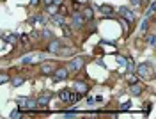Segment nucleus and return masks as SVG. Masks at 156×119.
I'll list each match as a JSON object with an SVG mask.
<instances>
[{
	"instance_id": "f257e3e1",
	"label": "nucleus",
	"mask_w": 156,
	"mask_h": 119,
	"mask_svg": "<svg viewBox=\"0 0 156 119\" xmlns=\"http://www.w3.org/2000/svg\"><path fill=\"white\" fill-rule=\"evenodd\" d=\"M59 96H61L62 101H68V103H76V101L80 99V94H78V92H73V91H69V89L61 91Z\"/></svg>"
},
{
	"instance_id": "f03ea898",
	"label": "nucleus",
	"mask_w": 156,
	"mask_h": 119,
	"mask_svg": "<svg viewBox=\"0 0 156 119\" xmlns=\"http://www.w3.org/2000/svg\"><path fill=\"white\" fill-rule=\"evenodd\" d=\"M83 64H85V59H83V57H75V59L68 64V71H73V73H76V71L82 70Z\"/></svg>"
},
{
	"instance_id": "7ed1b4c3",
	"label": "nucleus",
	"mask_w": 156,
	"mask_h": 119,
	"mask_svg": "<svg viewBox=\"0 0 156 119\" xmlns=\"http://www.w3.org/2000/svg\"><path fill=\"white\" fill-rule=\"evenodd\" d=\"M119 13H121V16H123L126 21H130V23L135 21V14H133V11L130 9V7H119Z\"/></svg>"
},
{
	"instance_id": "20e7f679",
	"label": "nucleus",
	"mask_w": 156,
	"mask_h": 119,
	"mask_svg": "<svg viewBox=\"0 0 156 119\" xmlns=\"http://www.w3.org/2000/svg\"><path fill=\"white\" fill-rule=\"evenodd\" d=\"M71 25H75V27H82L83 25V16L80 13H73L71 14Z\"/></svg>"
},
{
	"instance_id": "39448f33",
	"label": "nucleus",
	"mask_w": 156,
	"mask_h": 119,
	"mask_svg": "<svg viewBox=\"0 0 156 119\" xmlns=\"http://www.w3.org/2000/svg\"><path fill=\"white\" fill-rule=\"evenodd\" d=\"M41 71L44 73V75H52L53 71H55V64H53V62H43Z\"/></svg>"
},
{
	"instance_id": "423d86ee",
	"label": "nucleus",
	"mask_w": 156,
	"mask_h": 119,
	"mask_svg": "<svg viewBox=\"0 0 156 119\" xmlns=\"http://www.w3.org/2000/svg\"><path fill=\"white\" fill-rule=\"evenodd\" d=\"M75 91L82 96V94H87V84H83V82H80V80H76L75 82Z\"/></svg>"
},
{
	"instance_id": "0eeeda50",
	"label": "nucleus",
	"mask_w": 156,
	"mask_h": 119,
	"mask_svg": "<svg viewBox=\"0 0 156 119\" xmlns=\"http://www.w3.org/2000/svg\"><path fill=\"white\" fill-rule=\"evenodd\" d=\"M68 75H69L68 68H59V70H55V78L57 80H66Z\"/></svg>"
},
{
	"instance_id": "6e6552de",
	"label": "nucleus",
	"mask_w": 156,
	"mask_h": 119,
	"mask_svg": "<svg viewBox=\"0 0 156 119\" xmlns=\"http://www.w3.org/2000/svg\"><path fill=\"white\" fill-rule=\"evenodd\" d=\"M137 73H138V77H149V66L147 64H140L137 68Z\"/></svg>"
},
{
	"instance_id": "1a4fd4ad",
	"label": "nucleus",
	"mask_w": 156,
	"mask_h": 119,
	"mask_svg": "<svg viewBox=\"0 0 156 119\" xmlns=\"http://www.w3.org/2000/svg\"><path fill=\"white\" fill-rule=\"evenodd\" d=\"M140 92H142V85H138V84H130V94H135V96H140Z\"/></svg>"
},
{
	"instance_id": "9d476101",
	"label": "nucleus",
	"mask_w": 156,
	"mask_h": 119,
	"mask_svg": "<svg viewBox=\"0 0 156 119\" xmlns=\"http://www.w3.org/2000/svg\"><path fill=\"white\" fill-rule=\"evenodd\" d=\"M50 98H52V94H48V92H44V94H41L39 98L36 99V101H37V105L41 107V105H46V103L50 101Z\"/></svg>"
},
{
	"instance_id": "9b49d317",
	"label": "nucleus",
	"mask_w": 156,
	"mask_h": 119,
	"mask_svg": "<svg viewBox=\"0 0 156 119\" xmlns=\"http://www.w3.org/2000/svg\"><path fill=\"white\" fill-rule=\"evenodd\" d=\"M99 11H101V14H105V16H112L114 7H112V5H108V4H103V5L99 7Z\"/></svg>"
},
{
	"instance_id": "f8f14e48",
	"label": "nucleus",
	"mask_w": 156,
	"mask_h": 119,
	"mask_svg": "<svg viewBox=\"0 0 156 119\" xmlns=\"http://www.w3.org/2000/svg\"><path fill=\"white\" fill-rule=\"evenodd\" d=\"M48 50L52 52V53H59V50H61V43L57 39H53L52 43H50V46H48Z\"/></svg>"
},
{
	"instance_id": "ddd939ff",
	"label": "nucleus",
	"mask_w": 156,
	"mask_h": 119,
	"mask_svg": "<svg viewBox=\"0 0 156 119\" xmlns=\"http://www.w3.org/2000/svg\"><path fill=\"white\" fill-rule=\"evenodd\" d=\"M82 16L83 20L87 18V20H92V9L91 7H82Z\"/></svg>"
},
{
	"instance_id": "4468645a",
	"label": "nucleus",
	"mask_w": 156,
	"mask_h": 119,
	"mask_svg": "<svg viewBox=\"0 0 156 119\" xmlns=\"http://www.w3.org/2000/svg\"><path fill=\"white\" fill-rule=\"evenodd\" d=\"M25 109H29V110H36V109H39V105H37V101L36 99H27V105H25Z\"/></svg>"
},
{
	"instance_id": "2eb2a0df",
	"label": "nucleus",
	"mask_w": 156,
	"mask_h": 119,
	"mask_svg": "<svg viewBox=\"0 0 156 119\" xmlns=\"http://www.w3.org/2000/svg\"><path fill=\"white\" fill-rule=\"evenodd\" d=\"M53 18V23H57V25H64V16L62 14H59V13H55V14H52Z\"/></svg>"
},
{
	"instance_id": "dca6fc26",
	"label": "nucleus",
	"mask_w": 156,
	"mask_h": 119,
	"mask_svg": "<svg viewBox=\"0 0 156 119\" xmlns=\"http://www.w3.org/2000/svg\"><path fill=\"white\" fill-rule=\"evenodd\" d=\"M124 66H126V70H128V73H133V71H135V62H133V59H131V57L126 60Z\"/></svg>"
},
{
	"instance_id": "f3484780",
	"label": "nucleus",
	"mask_w": 156,
	"mask_h": 119,
	"mask_svg": "<svg viewBox=\"0 0 156 119\" xmlns=\"http://www.w3.org/2000/svg\"><path fill=\"white\" fill-rule=\"evenodd\" d=\"M23 82H25V78H23V77H14V78H11V84H12L14 87H20Z\"/></svg>"
},
{
	"instance_id": "a211bd4d",
	"label": "nucleus",
	"mask_w": 156,
	"mask_h": 119,
	"mask_svg": "<svg viewBox=\"0 0 156 119\" xmlns=\"http://www.w3.org/2000/svg\"><path fill=\"white\" fill-rule=\"evenodd\" d=\"M46 11H48L50 14H55V13H59V5H55V4H48Z\"/></svg>"
},
{
	"instance_id": "6ab92c4d",
	"label": "nucleus",
	"mask_w": 156,
	"mask_h": 119,
	"mask_svg": "<svg viewBox=\"0 0 156 119\" xmlns=\"http://www.w3.org/2000/svg\"><path fill=\"white\" fill-rule=\"evenodd\" d=\"M9 75L7 73H0V84H5V82H9Z\"/></svg>"
},
{
	"instance_id": "aec40b11",
	"label": "nucleus",
	"mask_w": 156,
	"mask_h": 119,
	"mask_svg": "<svg viewBox=\"0 0 156 119\" xmlns=\"http://www.w3.org/2000/svg\"><path fill=\"white\" fill-rule=\"evenodd\" d=\"M135 82H138V78H137L133 73H130V75H128V84H135Z\"/></svg>"
},
{
	"instance_id": "412c9836",
	"label": "nucleus",
	"mask_w": 156,
	"mask_h": 119,
	"mask_svg": "<svg viewBox=\"0 0 156 119\" xmlns=\"http://www.w3.org/2000/svg\"><path fill=\"white\" fill-rule=\"evenodd\" d=\"M18 105H20L21 109H25V105H27V98H18Z\"/></svg>"
},
{
	"instance_id": "4be33fe9",
	"label": "nucleus",
	"mask_w": 156,
	"mask_h": 119,
	"mask_svg": "<svg viewBox=\"0 0 156 119\" xmlns=\"http://www.w3.org/2000/svg\"><path fill=\"white\" fill-rule=\"evenodd\" d=\"M61 50H62V52H61L62 55H71V53H73V50L71 48H61Z\"/></svg>"
},
{
	"instance_id": "5701e85b",
	"label": "nucleus",
	"mask_w": 156,
	"mask_h": 119,
	"mask_svg": "<svg viewBox=\"0 0 156 119\" xmlns=\"http://www.w3.org/2000/svg\"><path fill=\"white\" fill-rule=\"evenodd\" d=\"M131 109V103H123V105H121V110H123V112H126V110H130Z\"/></svg>"
},
{
	"instance_id": "b1692460",
	"label": "nucleus",
	"mask_w": 156,
	"mask_h": 119,
	"mask_svg": "<svg viewBox=\"0 0 156 119\" xmlns=\"http://www.w3.org/2000/svg\"><path fill=\"white\" fill-rule=\"evenodd\" d=\"M21 116V110H12L11 112V117H20Z\"/></svg>"
},
{
	"instance_id": "393cba45",
	"label": "nucleus",
	"mask_w": 156,
	"mask_h": 119,
	"mask_svg": "<svg viewBox=\"0 0 156 119\" xmlns=\"http://www.w3.org/2000/svg\"><path fill=\"white\" fill-rule=\"evenodd\" d=\"M29 62H34V59H32L30 55H27V57H23V64H29Z\"/></svg>"
},
{
	"instance_id": "a878e982",
	"label": "nucleus",
	"mask_w": 156,
	"mask_h": 119,
	"mask_svg": "<svg viewBox=\"0 0 156 119\" xmlns=\"http://www.w3.org/2000/svg\"><path fill=\"white\" fill-rule=\"evenodd\" d=\"M147 41H149V45H154L156 43V39H154V36L151 34V36H147Z\"/></svg>"
},
{
	"instance_id": "bb28decb",
	"label": "nucleus",
	"mask_w": 156,
	"mask_h": 119,
	"mask_svg": "<svg viewBox=\"0 0 156 119\" xmlns=\"http://www.w3.org/2000/svg\"><path fill=\"white\" fill-rule=\"evenodd\" d=\"M43 38H52V32L50 30H43Z\"/></svg>"
},
{
	"instance_id": "cd10ccee",
	"label": "nucleus",
	"mask_w": 156,
	"mask_h": 119,
	"mask_svg": "<svg viewBox=\"0 0 156 119\" xmlns=\"http://www.w3.org/2000/svg\"><path fill=\"white\" fill-rule=\"evenodd\" d=\"M117 62H119V64H123V66H124V64H126V59H123V57H117Z\"/></svg>"
},
{
	"instance_id": "c85d7f7f",
	"label": "nucleus",
	"mask_w": 156,
	"mask_h": 119,
	"mask_svg": "<svg viewBox=\"0 0 156 119\" xmlns=\"http://www.w3.org/2000/svg\"><path fill=\"white\" fill-rule=\"evenodd\" d=\"M64 0H52V4H55V5H61Z\"/></svg>"
},
{
	"instance_id": "c756f323",
	"label": "nucleus",
	"mask_w": 156,
	"mask_h": 119,
	"mask_svg": "<svg viewBox=\"0 0 156 119\" xmlns=\"http://www.w3.org/2000/svg\"><path fill=\"white\" fill-rule=\"evenodd\" d=\"M140 29H142V30H147V21H144V23L140 25Z\"/></svg>"
},
{
	"instance_id": "7c9ffc66",
	"label": "nucleus",
	"mask_w": 156,
	"mask_h": 119,
	"mask_svg": "<svg viewBox=\"0 0 156 119\" xmlns=\"http://www.w3.org/2000/svg\"><path fill=\"white\" fill-rule=\"evenodd\" d=\"M39 4V0H30V5H37Z\"/></svg>"
},
{
	"instance_id": "2f4dec72",
	"label": "nucleus",
	"mask_w": 156,
	"mask_h": 119,
	"mask_svg": "<svg viewBox=\"0 0 156 119\" xmlns=\"http://www.w3.org/2000/svg\"><path fill=\"white\" fill-rule=\"evenodd\" d=\"M44 4H46V5H48V4H52V0H44Z\"/></svg>"
}]
</instances>
